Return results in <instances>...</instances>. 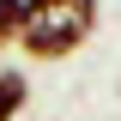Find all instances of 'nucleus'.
<instances>
[{"label": "nucleus", "mask_w": 121, "mask_h": 121, "mask_svg": "<svg viewBox=\"0 0 121 121\" xmlns=\"http://www.w3.org/2000/svg\"><path fill=\"white\" fill-rule=\"evenodd\" d=\"M18 18H24V0H0V48L18 43Z\"/></svg>", "instance_id": "nucleus-3"}, {"label": "nucleus", "mask_w": 121, "mask_h": 121, "mask_svg": "<svg viewBox=\"0 0 121 121\" xmlns=\"http://www.w3.org/2000/svg\"><path fill=\"white\" fill-rule=\"evenodd\" d=\"M24 103H30V79L18 73V67H6V73H0V121H18Z\"/></svg>", "instance_id": "nucleus-2"}, {"label": "nucleus", "mask_w": 121, "mask_h": 121, "mask_svg": "<svg viewBox=\"0 0 121 121\" xmlns=\"http://www.w3.org/2000/svg\"><path fill=\"white\" fill-rule=\"evenodd\" d=\"M91 30H97V0H24L18 43L30 60H67L91 43Z\"/></svg>", "instance_id": "nucleus-1"}]
</instances>
